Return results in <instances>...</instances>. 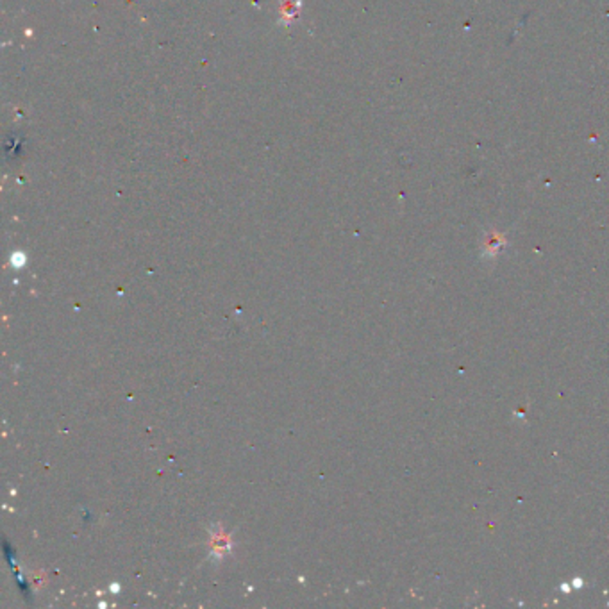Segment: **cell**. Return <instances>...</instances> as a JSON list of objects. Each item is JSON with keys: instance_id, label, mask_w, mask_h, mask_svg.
Masks as SVG:
<instances>
[{"instance_id": "6da1fadb", "label": "cell", "mask_w": 609, "mask_h": 609, "mask_svg": "<svg viewBox=\"0 0 609 609\" xmlns=\"http://www.w3.org/2000/svg\"><path fill=\"white\" fill-rule=\"evenodd\" d=\"M302 11V0H283L281 4V24L290 25L291 22L297 20Z\"/></svg>"}]
</instances>
